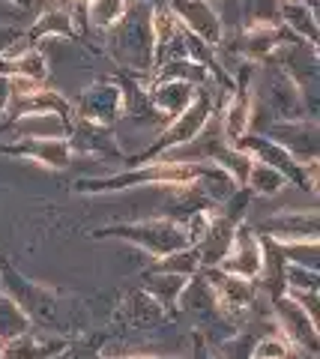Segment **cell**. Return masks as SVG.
Here are the masks:
<instances>
[{
    "label": "cell",
    "instance_id": "obj_1",
    "mask_svg": "<svg viewBox=\"0 0 320 359\" xmlns=\"http://www.w3.org/2000/svg\"><path fill=\"white\" fill-rule=\"evenodd\" d=\"M201 180H216L228 189H237L222 168L201 165V162H176V159H153L144 165H135L129 171H120L114 177H96V180H78L75 189L78 192H126L135 186H192Z\"/></svg>",
    "mask_w": 320,
    "mask_h": 359
},
{
    "label": "cell",
    "instance_id": "obj_2",
    "mask_svg": "<svg viewBox=\"0 0 320 359\" xmlns=\"http://www.w3.org/2000/svg\"><path fill=\"white\" fill-rule=\"evenodd\" d=\"M108 54L132 75L153 72V6L150 0H129L126 13L108 30Z\"/></svg>",
    "mask_w": 320,
    "mask_h": 359
},
{
    "label": "cell",
    "instance_id": "obj_3",
    "mask_svg": "<svg viewBox=\"0 0 320 359\" xmlns=\"http://www.w3.org/2000/svg\"><path fill=\"white\" fill-rule=\"evenodd\" d=\"M96 237H120L138 249L150 252L153 257H168L183 249L195 245V233L189 222L180 219H144V222H132V224H111V228H99Z\"/></svg>",
    "mask_w": 320,
    "mask_h": 359
},
{
    "label": "cell",
    "instance_id": "obj_4",
    "mask_svg": "<svg viewBox=\"0 0 320 359\" xmlns=\"http://www.w3.org/2000/svg\"><path fill=\"white\" fill-rule=\"evenodd\" d=\"M213 120V96L207 93H197L192 99V105L183 111V114H176L171 123H165V129L156 141H153V147H147L141 156H135V159H126L129 168L135 165H144V162H153L159 159L162 153H168L174 147H186V144H192L197 135L204 132V126Z\"/></svg>",
    "mask_w": 320,
    "mask_h": 359
},
{
    "label": "cell",
    "instance_id": "obj_5",
    "mask_svg": "<svg viewBox=\"0 0 320 359\" xmlns=\"http://www.w3.org/2000/svg\"><path fill=\"white\" fill-rule=\"evenodd\" d=\"M0 290H4L6 297H13L18 302V309L25 311L30 320H39V323L57 320V311H54L57 309V299L42 285H33L25 276H18L6 261H0Z\"/></svg>",
    "mask_w": 320,
    "mask_h": 359
},
{
    "label": "cell",
    "instance_id": "obj_6",
    "mask_svg": "<svg viewBox=\"0 0 320 359\" xmlns=\"http://www.w3.org/2000/svg\"><path fill=\"white\" fill-rule=\"evenodd\" d=\"M165 6L174 13V18L183 25V30H189L192 36H197L209 48H216V51L222 48L225 25L209 0H165Z\"/></svg>",
    "mask_w": 320,
    "mask_h": 359
},
{
    "label": "cell",
    "instance_id": "obj_7",
    "mask_svg": "<svg viewBox=\"0 0 320 359\" xmlns=\"http://www.w3.org/2000/svg\"><path fill=\"white\" fill-rule=\"evenodd\" d=\"M234 147H239V150H246L251 159L255 162H260V165H267V168H275L288 183H296L300 189H314V183L308 180V174H305V168L293 159V156L284 150V147H279L275 141H270V138H263L260 132H246L242 138L234 144Z\"/></svg>",
    "mask_w": 320,
    "mask_h": 359
},
{
    "label": "cell",
    "instance_id": "obj_8",
    "mask_svg": "<svg viewBox=\"0 0 320 359\" xmlns=\"http://www.w3.org/2000/svg\"><path fill=\"white\" fill-rule=\"evenodd\" d=\"M75 117L111 129L114 123L123 117V93H120L117 81L96 78V81L81 93V102L75 105Z\"/></svg>",
    "mask_w": 320,
    "mask_h": 359
},
{
    "label": "cell",
    "instance_id": "obj_9",
    "mask_svg": "<svg viewBox=\"0 0 320 359\" xmlns=\"http://www.w3.org/2000/svg\"><path fill=\"white\" fill-rule=\"evenodd\" d=\"M260 266H263V243L258 237V231L249 222H242L234 233L230 252L216 269H222L228 276H237V278H246V282H258Z\"/></svg>",
    "mask_w": 320,
    "mask_h": 359
},
{
    "label": "cell",
    "instance_id": "obj_10",
    "mask_svg": "<svg viewBox=\"0 0 320 359\" xmlns=\"http://www.w3.org/2000/svg\"><path fill=\"white\" fill-rule=\"evenodd\" d=\"M275 309V323H279V332L293 344V351H317V320L308 314L300 302H296L291 294H281L272 299Z\"/></svg>",
    "mask_w": 320,
    "mask_h": 359
},
{
    "label": "cell",
    "instance_id": "obj_11",
    "mask_svg": "<svg viewBox=\"0 0 320 359\" xmlns=\"http://www.w3.org/2000/svg\"><path fill=\"white\" fill-rule=\"evenodd\" d=\"M263 138L284 147L302 168L317 162V123L314 120H284L260 132Z\"/></svg>",
    "mask_w": 320,
    "mask_h": 359
},
{
    "label": "cell",
    "instance_id": "obj_12",
    "mask_svg": "<svg viewBox=\"0 0 320 359\" xmlns=\"http://www.w3.org/2000/svg\"><path fill=\"white\" fill-rule=\"evenodd\" d=\"M249 72H251V63H242L239 66V78L234 81V96L228 99L225 114H222V132H225V138H228L230 147H234V144L251 126V102H255V99H251Z\"/></svg>",
    "mask_w": 320,
    "mask_h": 359
},
{
    "label": "cell",
    "instance_id": "obj_13",
    "mask_svg": "<svg viewBox=\"0 0 320 359\" xmlns=\"http://www.w3.org/2000/svg\"><path fill=\"white\" fill-rule=\"evenodd\" d=\"M255 231L260 237L272 240L275 245L317 243V216L314 212H281V216L263 222Z\"/></svg>",
    "mask_w": 320,
    "mask_h": 359
},
{
    "label": "cell",
    "instance_id": "obj_14",
    "mask_svg": "<svg viewBox=\"0 0 320 359\" xmlns=\"http://www.w3.org/2000/svg\"><path fill=\"white\" fill-rule=\"evenodd\" d=\"M0 153L4 156H25V159H33L46 168H69L72 162V147L66 138H18L13 144H0Z\"/></svg>",
    "mask_w": 320,
    "mask_h": 359
},
{
    "label": "cell",
    "instance_id": "obj_15",
    "mask_svg": "<svg viewBox=\"0 0 320 359\" xmlns=\"http://www.w3.org/2000/svg\"><path fill=\"white\" fill-rule=\"evenodd\" d=\"M237 228H239L237 222H230L228 216H222V212H213V219H209L204 233L192 245L201 269H216L218 264L225 261V255L230 252V243H234Z\"/></svg>",
    "mask_w": 320,
    "mask_h": 359
},
{
    "label": "cell",
    "instance_id": "obj_16",
    "mask_svg": "<svg viewBox=\"0 0 320 359\" xmlns=\"http://www.w3.org/2000/svg\"><path fill=\"white\" fill-rule=\"evenodd\" d=\"M207 285L213 287L216 302L222 311H246L251 302L258 297V285L255 282H246V278H237V276H228L222 269H201Z\"/></svg>",
    "mask_w": 320,
    "mask_h": 359
},
{
    "label": "cell",
    "instance_id": "obj_17",
    "mask_svg": "<svg viewBox=\"0 0 320 359\" xmlns=\"http://www.w3.org/2000/svg\"><path fill=\"white\" fill-rule=\"evenodd\" d=\"M66 141H69L72 153H90V156H108V159H123L126 156L114 147V135L108 126H96V123H87V120H78L75 117L69 135H66Z\"/></svg>",
    "mask_w": 320,
    "mask_h": 359
},
{
    "label": "cell",
    "instance_id": "obj_18",
    "mask_svg": "<svg viewBox=\"0 0 320 359\" xmlns=\"http://www.w3.org/2000/svg\"><path fill=\"white\" fill-rule=\"evenodd\" d=\"M147 93H150L153 108L159 111V117L165 123H171L176 114H183V111L192 105V99L197 96V87L186 84V81H153Z\"/></svg>",
    "mask_w": 320,
    "mask_h": 359
},
{
    "label": "cell",
    "instance_id": "obj_19",
    "mask_svg": "<svg viewBox=\"0 0 320 359\" xmlns=\"http://www.w3.org/2000/svg\"><path fill=\"white\" fill-rule=\"evenodd\" d=\"M42 36H66V39H75L78 36V27H75V18L66 13V9H48V13H42L36 18V25H33L25 36L15 42L13 51H25V48H33Z\"/></svg>",
    "mask_w": 320,
    "mask_h": 359
},
{
    "label": "cell",
    "instance_id": "obj_20",
    "mask_svg": "<svg viewBox=\"0 0 320 359\" xmlns=\"http://www.w3.org/2000/svg\"><path fill=\"white\" fill-rule=\"evenodd\" d=\"M0 72L4 75H15V78H27V81L46 84L48 78V60L39 48H25V51H9L0 57Z\"/></svg>",
    "mask_w": 320,
    "mask_h": 359
},
{
    "label": "cell",
    "instance_id": "obj_21",
    "mask_svg": "<svg viewBox=\"0 0 320 359\" xmlns=\"http://www.w3.org/2000/svg\"><path fill=\"white\" fill-rule=\"evenodd\" d=\"M279 18L281 27H288L296 39H305V45L317 48V21L308 4H302V0H279Z\"/></svg>",
    "mask_w": 320,
    "mask_h": 359
},
{
    "label": "cell",
    "instance_id": "obj_22",
    "mask_svg": "<svg viewBox=\"0 0 320 359\" xmlns=\"http://www.w3.org/2000/svg\"><path fill=\"white\" fill-rule=\"evenodd\" d=\"M60 351H66V341H39L25 332L0 344V359H51Z\"/></svg>",
    "mask_w": 320,
    "mask_h": 359
},
{
    "label": "cell",
    "instance_id": "obj_23",
    "mask_svg": "<svg viewBox=\"0 0 320 359\" xmlns=\"http://www.w3.org/2000/svg\"><path fill=\"white\" fill-rule=\"evenodd\" d=\"M147 294L159 302L162 309H171L176 299L183 297L186 285H189V276H180V273H165V269H156L153 266V273L147 276Z\"/></svg>",
    "mask_w": 320,
    "mask_h": 359
},
{
    "label": "cell",
    "instance_id": "obj_24",
    "mask_svg": "<svg viewBox=\"0 0 320 359\" xmlns=\"http://www.w3.org/2000/svg\"><path fill=\"white\" fill-rule=\"evenodd\" d=\"M213 159H216V168H222V171L234 180V186L242 189L246 186V177H249V168L255 165V159L246 153V150H239V147H230V144H225V147H218L213 150Z\"/></svg>",
    "mask_w": 320,
    "mask_h": 359
},
{
    "label": "cell",
    "instance_id": "obj_25",
    "mask_svg": "<svg viewBox=\"0 0 320 359\" xmlns=\"http://www.w3.org/2000/svg\"><path fill=\"white\" fill-rule=\"evenodd\" d=\"M25 332H30V318L18 309V302L13 297H6L0 290V344L9 339H18Z\"/></svg>",
    "mask_w": 320,
    "mask_h": 359
},
{
    "label": "cell",
    "instance_id": "obj_26",
    "mask_svg": "<svg viewBox=\"0 0 320 359\" xmlns=\"http://www.w3.org/2000/svg\"><path fill=\"white\" fill-rule=\"evenodd\" d=\"M284 186H288V180L275 171V168H267V165L255 162V165L249 168V177H246V186H242V189H249L251 195H267V198H272V195H279Z\"/></svg>",
    "mask_w": 320,
    "mask_h": 359
},
{
    "label": "cell",
    "instance_id": "obj_27",
    "mask_svg": "<svg viewBox=\"0 0 320 359\" xmlns=\"http://www.w3.org/2000/svg\"><path fill=\"white\" fill-rule=\"evenodd\" d=\"M126 4L129 0H90L87 4V21L99 30H111L120 18L126 13Z\"/></svg>",
    "mask_w": 320,
    "mask_h": 359
},
{
    "label": "cell",
    "instance_id": "obj_28",
    "mask_svg": "<svg viewBox=\"0 0 320 359\" xmlns=\"http://www.w3.org/2000/svg\"><path fill=\"white\" fill-rule=\"evenodd\" d=\"M320 273L312 266L284 264V294H317Z\"/></svg>",
    "mask_w": 320,
    "mask_h": 359
},
{
    "label": "cell",
    "instance_id": "obj_29",
    "mask_svg": "<svg viewBox=\"0 0 320 359\" xmlns=\"http://www.w3.org/2000/svg\"><path fill=\"white\" fill-rule=\"evenodd\" d=\"M293 353V344L284 339V335H260V339L255 341V347H251L249 359H291Z\"/></svg>",
    "mask_w": 320,
    "mask_h": 359
},
{
    "label": "cell",
    "instance_id": "obj_30",
    "mask_svg": "<svg viewBox=\"0 0 320 359\" xmlns=\"http://www.w3.org/2000/svg\"><path fill=\"white\" fill-rule=\"evenodd\" d=\"M21 36H25V30H18V27H0V57L13 51Z\"/></svg>",
    "mask_w": 320,
    "mask_h": 359
},
{
    "label": "cell",
    "instance_id": "obj_31",
    "mask_svg": "<svg viewBox=\"0 0 320 359\" xmlns=\"http://www.w3.org/2000/svg\"><path fill=\"white\" fill-rule=\"evenodd\" d=\"M9 99H13V84H9V75L0 72V114H6Z\"/></svg>",
    "mask_w": 320,
    "mask_h": 359
},
{
    "label": "cell",
    "instance_id": "obj_32",
    "mask_svg": "<svg viewBox=\"0 0 320 359\" xmlns=\"http://www.w3.org/2000/svg\"><path fill=\"white\" fill-rule=\"evenodd\" d=\"M6 4H13V6H18V9H30L33 0H6Z\"/></svg>",
    "mask_w": 320,
    "mask_h": 359
},
{
    "label": "cell",
    "instance_id": "obj_33",
    "mask_svg": "<svg viewBox=\"0 0 320 359\" xmlns=\"http://www.w3.org/2000/svg\"><path fill=\"white\" fill-rule=\"evenodd\" d=\"M126 359H168V356H126Z\"/></svg>",
    "mask_w": 320,
    "mask_h": 359
},
{
    "label": "cell",
    "instance_id": "obj_34",
    "mask_svg": "<svg viewBox=\"0 0 320 359\" xmlns=\"http://www.w3.org/2000/svg\"><path fill=\"white\" fill-rule=\"evenodd\" d=\"M69 4H72V0H57V9H66Z\"/></svg>",
    "mask_w": 320,
    "mask_h": 359
},
{
    "label": "cell",
    "instance_id": "obj_35",
    "mask_svg": "<svg viewBox=\"0 0 320 359\" xmlns=\"http://www.w3.org/2000/svg\"><path fill=\"white\" fill-rule=\"evenodd\" d=\"M78 4H84V6H87V4H90V0H78Z\"/></svg>",
    "mask_w": 320,
    "mask_h": 359
}]
</instances>
